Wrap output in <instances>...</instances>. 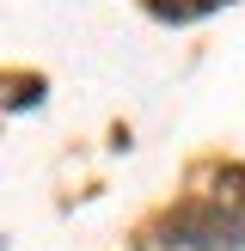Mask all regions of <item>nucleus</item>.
<instances>
[{
    "instance_id": "nucleus-1",
    "label": "nucleus",
    "mask_w": 245,
    "mask_h": 251,
    "mask_svg": "<svg viewBox=\"0 0 245 251\" xmlns=\"http://www.w3.org/2000/svg\"><path fill=\"white\" fill-rule=\"evenodd\" d=\"M227 245H245V239L227 227L215 202H178L141 233V251H227Z\"/></svg>"
},
{
    "instance_id": "nucleus-2",
    "label": "nucleus",
    "mask_w": 245,
    "mask_h": 251,
    "mask_svg": "<svg viewBox=\"0 0 245 251\" xmlns=\"http://www.w3.org/2000/svg\"><path fill=\"white\" fill-rule=\"evenodd\" d=\"M208 202L227 215V227L245 239V166H215V178H208Z\"/></svg>"
},
{
    "instance_id": "nucleus-3",
    "label": "nucleus",
    "mask_w": 245,
    "mask_h": 251,
    "mask_svg": "<svg viewBox=\"0 0 245 251\" xmlns=\"http://www.w3.org/2000/svg\"><path fill=\"white\" fill-rule=\"evenodd\" d=\"M220 0H147V12L153 19H172V25H190V19H202V12H215Z\"/></svg>"
},
{
    "instance_id": "nucleus-4",
    "label": "nucleus",
    "mask_w": 245,
    "mask_h": 251,
    "mask_svg": "<svg viewBox=\"0 0 245 251\" xmlns=\"http://www.w3.org/2000/svg\"><path fill=\"white\" fill-rule=\"evenodd\" d=\"M37 98H43V80H37V74H12L6 80V110H24V104H37Z\"/></svg>"
}]
</instances>
